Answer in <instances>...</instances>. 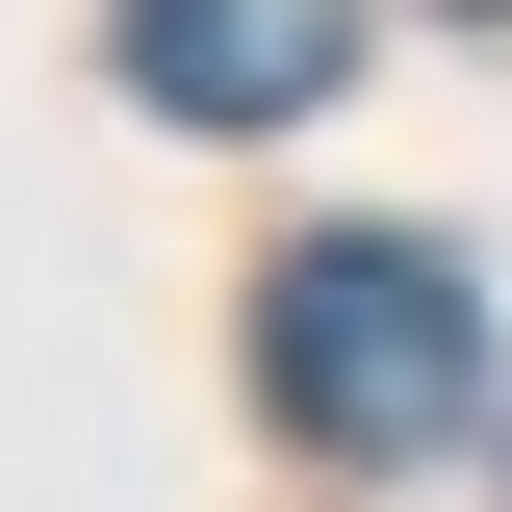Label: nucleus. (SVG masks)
I'll list each match as a JSON object with an SVG mask.
<instances>
[{"mask_svg": "<svg viewBox=\"0 0 512 512\" xmlns=\"http://www.w3.org/2000/svg\"><path fill=\"white\" fill-rule=\"evenodd\" d=\"M256 410L333 436V461H436L461 410H487V282H461L436 231H308L256 282Z\"/></svg>", "mask_w": 512, "mask_h": 512, "instance_id": "1", "label": "nucleus"}, {"mask_svg": "<svg viewBox=\"0 0 512 512\" xmlns=\"http://www.w3.org/2000/svg\"><path fill=\"white\" fill-rule=\"evenodd\" d=\"M103 52L154 128H308L359 77V0H103Z\"/></svg>", "mask_w": 512, "mask_h": 512, "instance_id": "2", "label": "nucleus"}, {"mask_svg": "<svg viewBox=\"0 0 512 512\" xmlns=\"http://www.w3.org/2000/svg\"><path fill=\"white\" fill-rule=\"evenodd\" d=\"M461 26H512V0H461Z\"/></svg>", "mask_w": 512, "mask_h": 512, "instance_id": "3", "label": "nucleus"}]
</instances>
